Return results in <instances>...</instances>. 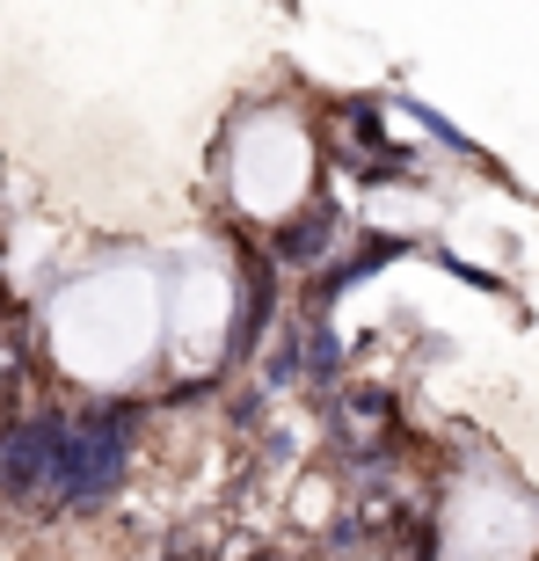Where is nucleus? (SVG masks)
<instances>
[{"instance_id": "nucleus-1", "label": "nucleus", "mask_w": 539, "mask_h": 561, "mask_svg": "<svg viewBox=\"0 0 539 561\" xmlns=\"http://www.w3.org/2000/svg\"><path fill=\"white\" fill-rule=\"evenodd\" d=\"M131 423L139 409L131 401H110V409H81L66 423V445H59V467H51V489L44 503L59 511H95V503L125 481V445H131Z\"/></svg>"}, {"instance_id": "nucleus-2", "label": "nucleus", "mask_w": 539, "mask_h": 561, "mask_svg": "<svg viewBox=\"0 0 539 561\" xmlns=\"http://www.w3.org/2000/svg\"><path fill=\"white\" fill-rule=\"evenodd\" d=\"M66 423H73V416L44 409V416H22V423H8V431H0V496H8V503H37L44 489H51Z\"/></svg>"}, {"instance_id": "nucleus-3", "label": "nucleus", "mask_w": 539, "mask_h": 561, "mask_svg": "<svg viewBox=\"0 0 539 561\" xmlns=\"http://www.w3.org/2000/svg\"><path fill=\"white\" fill-rule=\"evenodd\" d=\"M335 241V211L329 205H307V211H291L285 227L270 233V263H299V271H307V263H321V249H329Z\"/></svg>"}, {"instance_id": "nucleus-4", "label": "nucleus", "mask_w": 539, "mask_h": 561, "mask_svg": "<svg viewBox=\"0 0 539 561\" xmlns=\"http://www.w3.org/2000/svg\"><path fill=\"white\" fill-rule=\"evenodd\" d=\"M270 307H277V271H270L263 255H249V307H241V329H233V351H241V357L255 351V335H263Z\"/></svg>"}]
</instances>
